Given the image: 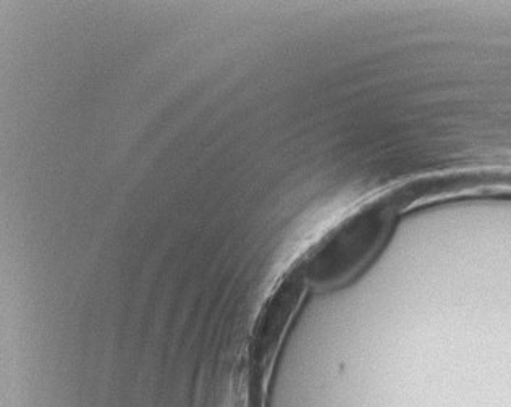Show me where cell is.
<instances>
[{
    "label": "cell",
    "mask_w": 511,
    "mask_h": 407,
    "mask_svg": "<svg viewBox=\"0 0 511 407\" xmlns=\"http://www.w3.org/2000/svg\"><path fill=\"white\" fill-rule=\"evenodd\" d=\"M400 211L392 192L356 207L307 252L296 270L301 282L316 291H331L350 283L386 244Z\"/></svg>",
    "instance_id": "6da1fadb"
}]
</instances>
